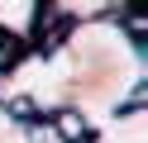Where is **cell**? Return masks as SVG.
<instances>
[{
  "label": "cell",
  "mask_w": 148,
  "mask_h": 143,
  "mask_svg": "<svg viewBox=\"0 0 148 143\" xmlns=\"http://www.w3.org/2000/svg\"><path fill=\"white\" fill-rule=\"evenodd\" d=\"M119 10L105 19L77 24L53 43L24 48L0 72V105L19 119H48V114H81L91 133L105 119L143 105V43L119 29Z\"/></svg>",
  "instance_id": "1"
},
{
  "label": "cell",
  "mask_w": 148,
  "mask_h": 143,
  "mask_svg": "<svg viewBox=\"0 0 148 143\" xmlns=\"http://www.w3.org/2000/svg\"><path fill=\"white\" fill-rule=\"evenodd\" d=\"M29 143H62V138L53 133L48 119H34V124H29Z\"/></svg>",
  "instance_id": "5"
},
{
  "label": "cell",
  "mask_w": 148,
  "mask_h": 143,
  "mask_svg": "<svg viewBox=\"0 0 148 143\" xmlns=\"http://www.w3.org/2000/svg\"><path fill=\"white\" fill-rule=\"evenodd\" d=\"M0 143H29V119H19L5 105H0Z\"/></svg>",
  "instance_id": "4"
},
{
  "label": "cell",
  "mask_w": 148,
  "mask_h": 143,
  "mask_svg": "<svg viewBox=\"0 0 148 143\" xmlns=\"http://www.w3.org/2000/svg\"><path fill=\"white\" fill-rule=\"evenodd\" d=\"M5 62H10V48H5V43H0V72H5Z\"/></svg>",
  "instance_id": "6"
},
{
  "label": "cell",
  "mask_w": 148,
  "mask_h": 143,
  "mask_svg": "<svg viewBox=\"0 0 148 143\" xmlns=\"http://www.w3.org/2000/svg\"><path fill=\"white\" fill-rule=\"evenodd\" d=\"M86 143H148V138H143V105H134V110L105 119Z\"/></svg>",
  "instance_id": "3"
},
{
  "label": "cell",
  "mask_w": 148,
  "mask_h": 143,
  "mask_svg": "<svg viewBox=\"0 0 148 143\" xmlns=\"http://www.w3.org/2000/svg\"><path fill=\"white\" fill-rule=\"evenodd\" d=\"M38 14L43 5H34V0H0V43H24L34 48V38H38Z\"/></svg>",
  "instance_id": "2"
}]
</instances>
